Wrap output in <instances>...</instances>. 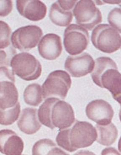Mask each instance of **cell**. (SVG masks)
I'll return each mask as SVG.
<instances>
[{
  "label": "cell",
  "mask_w": 121,
  "mask_h": 155,
  "mask_svg": "<svg viewBox=\"0 0 121 155\" xmlns=\"http://www.w3.org/2000/svg\"><path fill=\"white\" fill-rule=\"evenodd\" d=\"M21 106L18 102L13 107L6 110H0V123L1 125L9 126L18 120L20 116Z\"/></svg>",
  "instance_id": "obj_22"
},
{
  "label": "cell",
  "mask_w": 121,
  "mask_h": 155,
  "mask_svg": "<svg viewBox=\"0 0 121 155\" xmlns=\"http://www.w3.org/2000/svg\"><path fill=\"white\" fill-rule=\"evenodd\" d=\"M119 117L120 120L121 121V110H120V111L119 113Z\"/></svg>",
  "instance_id": "obj_30"
},
{
  "label": "cell",
  "mask_w": 121,
  "mask_h": 155,
  "mask_svg": "<svg viewBox=\"0 0 121 155\" xmlns=\"http://www.w3.org/2000/svg\"><path fill=\"white\" fill-rule=\"evenodd\" d=\"M95 64L91 56L84 52L81 54L68 56L65 61V67L72 76L80 78L93 72Z\"/></svg>",
  "instance_id": "obj_9"
},
{
  "label": "cell",
  "mask_w": 121,
  "mask_h": 155,
  "mask_svg": "<svg viewBox=\"0 0 121 155\" xmlns=\"http://www.w3.org/2000/svg\"><path fill=\"white\" fill-rule=\"evenodd\" d=\"M1 152L7 155L22 154L24 143L22 138L11 130H3L0 132Z\"/></svg>",
  "instance_id": "obj_15"
},
{
  "label": "cell",
  "mask_w": 121,
  "mask_h": 155,
  "mask_svg": "<svg viewBox=\"0 0 121 155\" xmlns=\"http://www.w3.org/2000/svg\"><path fill=\"white\" fill-rule=\"evenodd\" d=\"M1 17H5L11 12L13 8L12 2L11 1H0Z\"/></svg>",
  "instance_id": "obj_26"
},
{
  "label": "cell",
  "mask_w": 121,
  "mask_h": 155,
  "mask_svg": "<svg viewBox=\"0 0 121 155\" xmlns=\"http://www.w3.org/2000/svg\"><path fill=\"white\" fill-rule=\"evenodd\" d=\"M71 85V78L67 72L62 70L53 71L43 84V98L56 97L65 100Z\"/></svg>",
  "instance_id": "obj_4"
},
{
  "label": "cell",
  "mask_w": 121,
  "mask_h": 155,
  "mask_svg": "<svg viewBox=\"0 0 121 155\" xmlns=\"http://www.w3.org/2000/svg\"><path fill=\"white\" fill-rule=\"evenodd\" d=\"M23 97L24 102L27 105L38 106L43 101L42 87L38 84H30L24 90Z\"/></svg>",
  "instance_id": "obj_20"
},
{
  "label": "cell",
  "mask_w": 121,
  "mask_h": 155,
  "mask_svg": "<svg viewBox=\"0 0 121 155\" xmlns=\"http://www.w3.org/2000/svg\"><path fill=\"white\" fill-rule=\"evenodd\" d=\"M32 152L33 155L68 154L49 139H43L36 142L33 145Z\"/></svg>",
  "instance_id": "obj_19"
},
{
  "label": "cell",
  "mask_w": 121,
  "mask_h": 155,
  "mask_svg": "<svg viewBox=\"0 0 121 155\" xmlns=\"http://www.w3.org/2000/svg\"><path fill=\"white\" fill-rule=\"evenodd\" d=\"M59 98H49L40 107L38 110V117L42 124L53 130L55 129L51 120V113L52 107Z\"/></svg>",
  "instance_id": "obj_21"
},
{
  "label": "cell",
  "mask_w": 121,
  "mask_h": 155,
  "mask_svg": "<svg viewBox=\"0 0 121 155\" xmlns=\"http://www.w3.org/2000/svg\"><path fill=\"white\" fill-rule=\"evenodd\" d=\"M85 111L89 119L101 125L110 124L114 115L111 105L103 100L90 102L87 105Z\"/></svg>",
  "instance_id": "obj_12"
},
{
  "label": "cell",
  "mask_w": 121,
  "mask_h": 155,
  "mask_svg": "<svg viewBox=\"0 0 121 155\" xmlns=\"http://www.w3.org/2000/svg\"><path fill=\"white\" fill-rule=\"evenodd\" d=\"M120 106H121V109H120V110H121V105H120Z\"/></svg>",
  "instance_id": "obj_32"
},
{
  "label": "cell",
  "mask_w": 121,
  "mask_h": 155,
  "mask_svg": "<svg viewBox=\"0 0 121 155\" xmlns=\"http://www.w3.org/2000/svg\"><path fill=\"white\" fill-rule=\"evenodd\" d=\"M51 120L54 127L60 130L69 127L75 121V113L72 107L59 99L52 107Z\"/></svg>",
  "instance_id": "obj_11"
},
{
  "label": "cell",
  "mask_w": 121,
  "mask_h": 155,
  "mask_svg": "<svg viewBox=\"0 0 121 155\" xmlns=\"http://www.w3.org/2000/svg\"><path fill=\"white\" fill-rule=\"evenodd\" d=\"M19 94L14 83L10 81H1L0 109L13 107L18 103Z\"/></svg>",
  "instance_id": "obj_17"
},
{
  "label": "cell",
  "mask_w": 121,
  "mask_h": 155,
  "mask_svg": "<svg viewBox=\"0 0 121 155\" xmlns=\"http://www.w3.org/2000/svg\"><path fill=\"white\" fill-rule=\"evenodd\" d=\"M43 35L42 30L38 26L22 27L12 34V45L14 48L21 51H29L37 46Z\"/></svg>",
  "instance_id": "obj_8"
},
{
  "label": "cell",
  "mask_w": 121,
  "mask_h": 155,
  "mask_svg": "<svg viewBox=\"0 0 121 155\" xmlns=\"http://www.w3.org/2000/svg\"><path fill=\"white\" fill-rule=\"evenodd\" d=\"M97 137L96 128L86 121H77L69 130V143L74 152L91 146Z\"/></svg>",
  "instance_id": "obj_7"
},
{
  "label": "cell",
  "mask_w": 121,
  "mask_h": 155,
  "mask_svg": "<svg viewBox=\"0 0 121 155\" xmlns=\"http://www.w3.org/2000/svg\"><path fill=\"white\" fill-rule=\"evenodd\" d=\"M37 109L27 107L22 111L18 120V127L21 132L27 134H33L38 132L42 125L37 116Z\"/></svg>",
  "instance_id": "obj_16"
},
{
  "label": "cell",
  "mask_w": 121,
  "mask_h": 155,
  "mask_svg": "<svg viewBox=\"0 0 121 155\" xmlns=\"http://www.w3.org/2000/svg\"><path fill=\"white\" fill-rule=\"evenodd\" d=\"M97 131V142L99 144L105 146H110L114 143L117 139L118 130L113 123L101 125L96 124Z\"/></svg>",
  "instance_id": "obj_18"
},
{
  "label": "cell",
  "mask_w": 121,
  "mask_h": 155,
  "mask_svg": "<svg viewBox=\"0 0 121 155\" xmlns=\"http://www.w3.org/2000/svg\"><path fill=\"white\" fill-rule=\"evenodd\" d=\"M91 41L95 48L102 52L111 54L121 47V36L108 24L99 25L92 31Z\"/></svg>",
  "instance_id": "obj_3"
},
{
  "label": "cell",
  "mask_w": 121,
  "mask_h": 155,
  "mask_svg": "<svg viewBox=\"0 0 121 155\" xmlns=\"http://www.w3.org/2000/svg\"><path fill=\"white\" fill-rule=\"evenodd\" d=\"M119 6L121 7V2L120 3V4H119Z\"/></svg>",
  "instance_id": "obj_31"
},
{
  "label": "cell",
  "mask_w": 121,
  "mask_h": 155,
  "mask_svg": "<svg viewBox=\"0 0 121 155\" xmlns=\"http://www.w3.org/2000/svg\"><path fill=\"white\" fill-rule=\"evenodd\" d=\"M118 149L120 152L121 153V137L120 138L118 143Z\"/></svg>",
  "instance_id": "obj_29"
},
{
  "label": "cell",
  "mask_w": 121,
  "mask_h": 155,
  "mask_svg": "<svg viewBox=\"0 0 121 155\" xmlns=\"http://www.w3.org/2000/svg\"><path fill=\"white\" fill-rule=\"evenodd\" d=\"M10 65L14 74L26 81L38 79L42 72L41 64L39 60L27 52L15 55L12 58Z\"/></svg>",
  "instance_id": "obj_2"
},
{
  "label": "cell",
  "mask_w": 121,
  "mask_h": 155,
  "mask_svg": "<svg viewBox=\"0 0 121 155\" xmlns=\"http://www.w3.org/2000/svg\"><path fill=\"white\" fill-rule=\"evenodd\" d=\"M113 99H114L115 101H117L118 103L120 104V105H121V94L118 96L117 97H115L113 98Z\"/></svg>",
  "instance_id": "obj_28"
},
{
  "label": "cell",
  "mask_w": 121,
  "mask_h": 155,
  "mask_svg": "<svg viewBox=\"0 0 121 155\" xmlns=\"http://www.w3.org/2000/svg\"><path fill=\"white\" fill-rule=\"evenodd\" d=\"M78 1H57L51 5L49 12L50 20L54 24L66 27L72 22L73 10Z\"/></svg>",
  "instance_id": "obj_10"
},
{
  "label": "cell",
  "mask_w": 121,
  "mask_h": 155,
  "mask_svg": "<svg viewBox=\"0 0 121 155\" xmlns=\"http://www.w3.org/2000/svg\"><path fill=\"white\" fill-rule=\"evenodd\" d=\"M1 49H5L11 45V30L8 24L1 21Z\"/></svg>",
  "instance_id": "obj_24"
},
{
  "label": "cell",
  "mask_w": 121,
  "mask_h": 155,
  "mask_svg": "<svg viewBox=\"0 0 121 155\" xmlns=\"http://www.w3.org/2000/svg\"><path fill=\"white\" fill-rule=\"evenodd\" d=\"M69 129H64L59 132L57 135L56 142L58 145L66 151L73 152L69 140Z\"/></svg>",
  "instance_id": "obj_23"
},
{
  "label": "cell",
  "mask_w": 121,
  "mask_h": 155,
  "mask_svg": "<svg viewBox=\"0 0 121 155\" xmlns=\"http://www.w3.org/2000/svg\"><path fill=\"white\" fill-rule=\"evenodd\" d=\"M64 45L71 55L80 54L86 50L89 44V34L86 29L77 24H71L65 29Z\"/></svg>",
  "instance_id": "obj_6"
},
{
  "label": "cell",
  "mask_w": 121,
  "mask_h": 155,
  "mask_svg": "<svg viewBox=\"0 0 121 155\" xmlns=\"http://www.w3.org/2000/svg\"><path fill=\"white\" fill-rule=\"evenodd\" d=\"M16 6L20 15L30 21H40L46 15L47 6L39 0H18Z\"/></svg>",
  "instance_id": "obj_13"
},
{
  "label": "cell",
  "mask_w": 121,
  "mask_h": 155,
  "mask_svg": "<svg viewBox=\"0 0 121 155\" xmlns=\"http://www.w3.org/2000/svg\"><path fill=\"white\" fill-rule=\"evenodd\" d=\"M121 1H104V2H104V3H107V4H120V3Z\"/></svg>",
  "instance_id": "obj_27"
},
{
  "label": "cell",
  "mask_w": 121,
  "mask_h": 155,
  "mask_svg": "<svg viewBox=\"0 0 121 155\" xmlns=\"http://www.w3.org/2000/svg\"><path fill=\"white\" fill-rule=\"evenodd\" d=\"M39 54L46 60H56L62 54L63 47L62 39L55 33H48L42 38L38 44Z\"/></svg>",
  "instance_id": "obj_14"
},
{
  "label": "cell",
  "mask_w": 121,
  "mask_h": 155,
  "mask_svg": "<svg viewBox=\"0 0 121 155\" xmlns=\"http://www.w3.org/2000/svg\"><path fill=\"white\" fill-rule=\"evenodd\" d=\"M73 13L76 23L88 31H91L102 21L101 12L94 1H78L73 10Z\"/></svg>",
  "instance_id": "obj_5"
},
{
  "label": "cell",
  "mask_w": 121,
  "mask_h": 155,
  "mask_svg": "<svg viewBox=\"0 0 121 155\" xmlns=\"http://www.w3.org/2000/svg\"><path fill=\"white\" fill-rule=\"evenodd\" d=\"M110 25L121 33V8H115L111 10L108 16Z\"/></svg>",
  "instance_id": "obj_25"
},
{
  "label": "cell",
  "mask_w": 121,
  "mask_h": 155,
  "mask_svg": "<svg viewBox=\"0 0 121 155\" xmlns=\"http://www.w3.org/2000/svg\"><path fill=\"white\" fill-rule=\"evenodd\" d=\"M91 77L96 85L107 89L113 98L121 94V74L111 58L103 57L96 59Z\"/></svg>",
  "instance_id": "obj_1"
}]
</instances>
